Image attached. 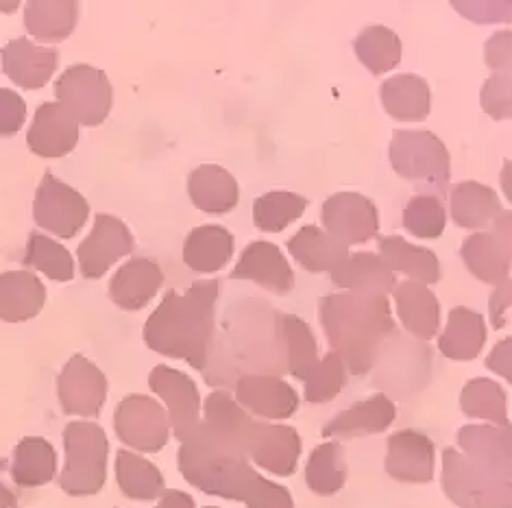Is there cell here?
I'll return each mask as SVG.
<instances>
[{
  "instance_id": "6da1fadb",
  "label": "cell",
  "mask_w": 512,
  "mask_h": 508,
  "mask_svg": "<svg viewBox=\"0 0 512 508\" xmlns=\"http://www.w3.org/2000/svg\"><path fill=\"white\" fill-rule=\"evenodd\" d=\"M218 290L216 280L192 284L184 295L168 290L144 325V343L157 354L186 360L192 369L205 371L214 347Z\"/></svg>"
},
{
  "instance_id": "7a4b0ae2",
  "label": "cell",
  "mask_w": 512,
  "mask_h": 508,
  "mask_svg": "<svg viewBox=\"0 0 512 508\" xmlns=\"http://www.w3.org/2000/svg\"><path fill=\"white\" fill-rule=\"evenodd\" d=\"M319 314L329 347L343 358L351 376H364L375 365L388 334H393V312L386 295L334 293L321 299Z\"/></svg>"
},
{
  "instance_id": "3957f363",
  "label": "cell",
  "mask_w": 512,
  "mask_h": 508,
  "mask_svg": "<svg viewBox=\"0 0 512 508\" xmlns=\"http://www.w3.org/2000/svg\"><path fill=\"white\" fill-rule=\"evenodd\" d=\"M177 465L188 485L216 498L245 502L251 485L258 480V471L249 463V456L214 441L199 428L186 441H181Z\"/></svg>"
},
{
  "instance_id": "277c9868",
  "label": "cell",
  "mask_w": 512,
  "mask_h": 508,
  "mask_svg": "<svg viewBox=\"0 0 512 508\" xmlns=\"http://www.w3.org/2000/svg\"><path fill=\"white\" fill-rule=\"evenodd\" d=\"M66 463L59 485L68 495H94L105 487L109 441L99 423L72 421L64 430Z\"/></svg>"
},
{
  "instance_id": "5b68a950",
  "label": "cell",
  "mask_w": 512,
  "mask_h": 508,
  "mask_svg": "<svg viewBox=\"0 0 512 508\" xmlns=\"http://www.w3.org/2000/svg\"><path fill=\"white\" fill-rule=\"evenodd\" d=\"M443 489L460 508H512L510 478L469 461L454 447L443 452Z\"/></svg>"
},
{
  "instance_id": "8992f818",
  "label": "cell",
  "mask_w": 512,
  "mask_h": 508,
  "mask_svg": "<svg viewBox=\"0 0 512 508\" xmlns=\"http://www.w3.org/2000/svg\"><path fill=\"white\" fill-rule=\"evenodd\" d=\"M395 173L406 181H428L441 195L447 192L451 175V157L443 140L432 131H401L393 133L388 149Z\"/></svg>"
},
{
  "instance_id": "52a82bcc",
  "label": "cell",
  "mask_w": 512,
  "mask_h": 508,
  "mask_svg": "<svg viewBox=\"0 0 512 508\" xmlns=\"http://www.w3.org/2000/svg\"><path fill=\"white\" fill-rule=\"evenodd\" d=\"M57 103L77 118L85 127H96L109 116L114 101L112 83L103 70L77 64L70 66L55 83Z\"/></svg>"
},
{
  "instance_id": "ba28073f",
  "label": "cell",
  "mask_w": 512,
  "mask_h": 508,
  "mask_svg": "<svg viewBox=\"0 0 512 508\" xmlns=\"http://www.w3.org/2000/svg\"><path fill=\"white\" fill-rule=\"evenodd\" d=\"M114 428L125 445L149 454L164 450L170 439L168 413L146 395H129L116 406Z\"/></svg>"
},
{
  "instance_id": "9c48e42d",
  "label": "cell",
  "mask_w": 512,
  "mask_h": 508,
  "mask_svg": "<svg viewBox=\"0 0 512 508\" xmlns=\"http://www.w3.org/2000/svg\"><path fill=\"white\" fill-rule=\"evenodd\" d=\"M90 203L75 188L53 173H46L33 201V219L38 227L59 238H72L88 221Z\"/></svg>"
},
{
  "instance_id": "30bf717a",
  "label": "cell",
  "mask_w": 512,
  "mask_h": 508,
  "mask_svg": "<svg viewBox=\"0 0 512 508\" xmlns=\"http://www.w3.org/2000/svg\"><path fill=\"white\" fill-rule=\"evenodd\" d=\"M460 256L467 269L484 284H502L510 280V212L493 221L491 232H478L465 238Z\"/></svg>"
},
{
  "instance_id": "8fae6325",
  "label": "cell",
  "mask_w": 512,
  "mask_h": 508,
  "mask_svg": "<svg viewBox=\"0 0 512 508\" xmlns=\"http://www.w3.org/2000/svg\"><path fill=\"white\" fill-rule=\"evenodd\" d=\"M327 234L343 245L369 243L380 232V214L375 203L358 192H338L323 203L321 212Z\"/></svg>"
},
{
  "instance_id": "7c38bea8",
  "label": "cell",
  "mask_w": 512,
  "mask_h": 508,
  "mask_svg": "<svg viewBox=\"0 0 512 508\" xmlns=\"http://www.w3.org/2000/svg\"><path fill=\"white\" fill-rule=\"evenodd\" d=\"M149 386L168 406V423L175 432V439L186 441L201 423V395L197 384L186 373L157 365L149 376Z\"/></svg>"
},
{
  "instance_id": "4fadbf2b",
  "label": "cell",
  "mask_w": 512,
  "mask_h": 508,
  "mask_svg": "<svg viewBox=\"0 0 512 508\" xmlns=\"http://www.w3.org/2000/svg\"><path fill=\"white\" fill-rule=\"evenodd\" d=\"M57 395L66 415L96 417L107 399V378L88 358L72 356L59 373Z\"/></svg>"
},
{
  "instance_id": "5bb4252c",
  "label": "cell",
  "mask_w": 512,
  "mask_h": 508,
  "mask_svg": "<svg viewBox=\"0 0 512 508\" xmlns=\"http://www.w3.org/2000/svg\"><path fill=\"white\" fill-rule=\"evenodd\" d=\"M133 251V236L129 227L116 219V216L99 214L94 219V227L90 236L83 240L77 258L81 266V275L88 280H99L109 266L116 264L123 256Z\"/></svg>"
},
{
  "instance_id": "9a60e30c",
  "label": "cell",
  "mask_w": 512,
  "mask_h": 508,
  "mask_svg": "<svg viewBox=\"0 0 512 508\" xmlns=\"http://www.w3.org/2000/svg\"><path fill=\"white\" fill-rule=\"evenodd\" d=\"M79 142V123L62 103H42L33 116V123L27 133L29 149L40 155L55 160L75 151Z\"/></svg>"
},
{
  "instance_id": "2e32d148",
  "label": "cell",
  "mask_w": 512,
  "mask_h": 508,
  "mask_svg": "<svg viewBox=\"0 0 512 508\" xmlns=\"http://www.w3.org/2000/svg\"><path fill=\"white\" fill-rule=\"evenodd\" d=\"M434 458V443L423 432L399 430L390 434L386 454V471L390 478L425 485L434 478Z\"/></svg>"
},
{
  "instance_id": "e0dca14e",
  "label": "cell",
  "mask_w": 512,
  "mask_h": 508,
  "mask_svg": "<svg viewBox=\"0 0 512 508\" xmlns=\"http://www.w3.org/2000/svg\"><path fill=\"white\" fill-rule=\"evenodd\" d=\"M301 450V437L295 428L275 426V423H255L253 426L249 461L271 474L282 478L295 474Z\"/></svg>"
},
{
  "instance_id": "ac0fdd59",
  "label": "cell",
  "mask_w": 512,
  "mask_h": 508,
  "mask_svg": "<svg viewBox=\"0 0 512 508\" xmlns=\"http://www.w3.org/2000/svg\"><path fill=\"white\" fill-rule=\"evenodd\" d=\"M231 280L253 282L271 290V293L286 295L295 286V273H292L286 256L277 245L255 240L242 251L240 262L231 271Z\"/></svg>"
},
{
  "instance_id": "d6986e66",
  "label": "cell",
  "mask_w": 512,
  "mask_h": 508,
  "mask_svg": "<svg viewBox=\"0 0 512 508\" xmlns=\"http://www.w3.org/2000/svg\"><path fill=\"white\" fill-rule=\"evenodd\" d=\"M253 426L255 421L251 419V415H247L245 408L234 402L229 393L214 391L207 395L203 404L201 428L214 441L249 456Z\"/></svg>"
},
{
  "instance_id": "ffe728a7",
  "label": "cell",
  "mask_w": 512,
  "mask_h": 508,
  "mask_svg": "<svg viewBox=\"0 0 512 508\" xmlns=\"http://www.w3.org/2000/svg\"><path fill=\"white\" fill-rule=\"evenodd\" d=\"M236 399L242 408L264 419H288L299 408L297 391L275 376H242L236 382Z\"/></svg>"
},
{
  "instance_id": "44dd1931",
  "label": "cell",
  "mask_w": 512,
  "mask_h": 508,
  "mask_svg": "<svg viewBox=\"0 0 512 508\" xmlns=\"http://www.w3.org/2000/svg\"><path fill=\"white\" fill-rule=\"evenodd\" d=\"M59 66V53L55 48L35 46L27 38L11 40L3 48L5 75L24 90H40L51 81Z\"/></svg>"
},
{
  "instance_id": "7402d4cb",
  "label": "cell",
  "mask_w": 512,
  "mask_h": 508,
  "mask_svg": "<svg viewBox=\"0 0 512 508\" xmlns=\"http://www.w3.org/2000/svg\"><path fill=\"white\" fill-rule=\"evenodd\" d=\"M164 284L160 264L149 258H133L120 266L109 282V297L123 310H142Z\"/></svg>"
},
{
  "instance_id": "603a6c76",
  "label": "cell",
  "mask_w": 512,
  "mask_h": 508,
  "mask_svg": "<svg viewBox=\"0 0 512 508\" xmlns=\"http://www.w3.org/2000/svg\"><path fill=\"white\" fill-rule=\"evenodd\" d=\"M395 404L384 393H377L364 402L353 404L351 408L338 413L334 419L327 421L323 428V437L336 439V437H362V434H377L384 432L390 423L395 421Z\"/></svg>"
},
{
  "instance_id": "cb8c5ba5",
  "label": "cell",
  "mask_w": 512,
  "mask_h": 508,
  "mask_svg": "<svg viewBox=\"0 0 512 508\" xmlns=\"http://www.w3.org/2000/svg\"><path fill=\"white\" fill-rule=\"evenodd\" d=\"M397 314L404 328L421 338L430 341L441 330V304H438L432 290L419 282H401L393 288Z\"/></svg>"
},
{
  "instance_id": "d4e9b609",
  "label": "cell",
  "mask_w": 512,
  "mask_h": 508,
  "mask_svg": "<svg viewBox=\"0 0 512 508\" xmlns=\"http://www.w3.org/2000/svg\"><path fill=\"white\" fill-rule=\"evenodd\" d=\"M329 277H332V284L345 290H356V293L388 295L397 286L395 273L377 253L369 251L349 253L336 269L329 271Z\"/></svg>"
},
{
  "instance_id": "484cf974",
  "label": "cell",
  "mask_w": 512,
  "mask_h": 508,
  "mask_svg": "<svg viewBox=\"0 0 512 508\" xmlns=\"http://www.w3.org/2000/svg\"><path fill=\"white\" fill-rule=\"evenodd\" d=\"M188 195L201 212L227 214L238 205L240 190L227 168L203 164L188 177Z\"/></svg>"
},
{
  "instance_id": "4316f807",
  "label": "cell",
  "mask_w": 512,
  "mask_h": 508,
  "mask_svg": "<svg viewBox=\"0 0 512 508\" xmlns=\"http://www.w3.org/2000/svg\"><path fill=\"white\" fill-rule=\"evenodd\" d=\"M46 301L44 284L29 271L0 273V319L20 323L38 317Z\"/></svg>"
},
{
  "instance_id": "83f0119b",
  "label": "cell",
  "mask_w": 512,
  "mask_h": 508,
  "mask_svg": "<svg viewBox=\"0 0 512 508\" xmlns=\"http://www.w3.org/2000/svg\"><path fill=\"white\" fill-rule=\"evenodd\" d=\"M384 110L401 123H421L430 114V86L419 75H395L382 83Z\"/></svg>"
},
{
  "instance_id": "f1b7e54d",
  "label": "cell",
  "mask_w": 512,
  "mask_h": 508,
  "mask_svg": "<svg viewBox=\"0 0 512 508\" xmlns=\"http://www.w3.org/2000/svg\"><path fill=\"white\" fill-rule=\"evenodd\" d=\"M458 445L469 461L510 478V426H465L458 432Z\"/></svg>"
},
{
  "instance_id": "f546056e",
  "label": "cell",
  "mask_w": 512,
  "mask_h": 508,
  "mask_svg": "<svg viewBox=\"0 0 512 508\" xmlns=\"http://www.w3.org/2000/svg\"><path fill=\"white\" fill-rule=\"evenodd\" d=\"M288 251L303 269L310 273L332 271L349 256V247L336 240L325 229L314 225L301 227L299 232L288 240Z\"/></svg>"
},
{
  "instance_id": "4dcf8cb0",
  "label": "cell",
  "mask_w": 512,
  "mask_h": 508,
  "mask_svg": "<svg viewBox=\"0 0 512 508\" xmlns=\"http://www.w3.org/2000/svg\"><path fill=\"white\" fill-rule=\"evenodd\" d=\"M380 258L393 273H406L410 282L425 286L441 282V262H438L436 253L425 247H414L401 236L380 238Z\"/></svg>"
},
{
  "instance_id": "1f68e13d",
  "label": "cell",
  "mask_w": 512,
  "mask_h": 508,
  "mask_svg": "<svg viewBox=\"0 0 512 508\" xmlns=\"http://www.w3.org/2000/svg\"><path fill=\"white\" fill-rule=\"evenodd\" d=\"M234 256V236L221 225L192 229L184 243V262L197 273H216Z\"/></svg>"
},
{
  "instance_id": "d6a6232c",
  "label": "cell",
  "mask_w": 512,
  "mask_h": 508,
  "mask_svg": "<svg viewBox=\"0 0 512 508\" xmlns=\"http://www.w3.org/2000/svg\"><path fill=\"white\" fill-rule=\"evenodd\" d=\"M499 214H502V203L493 188L478 181H462L451 190V216L456 225L484 229L493 225Z\"/></svg>"
},
{
  "instance_id": "836d02e7",
  "label": "cell",
  "mask_w": 512,
  "mask_h": 508,
  "mask_svg": "<svg viewBox=\"0 0 512 508\" xmlns=\"http://www.w3.org/2000/svg\"><path fill=\"white\" fill-rule=\"evenodd\" d=\"M486 343V323L482 314L469 308H454L449 312L447 328L438 338V349L449 360L478 358Z\"/></svg>"
},
{
  "instance_id": "e575fe53",
  "label": "cell",
  "mask_w": 512,
  "mask_h": 508,
  "mask_svg": "<svg viewBox=\"0 0 512 508\" xmlns=\"http://www.w3.org/2000/svg\"><path fill=\"white\" fill-rule=\"evenodd\" d=\"M79 20V5L72 0H33L24 7V27L40 42H62L70 38Z\"/></svg>"
},
{
  "instance_id": "d590c367",
  "label": "cell",
  "mask_w": 512,
  "mask_h": 508,
  "mask_svg": "<svg viewBox=\"0 0 512 508\" xmlns=\"http://www.w3.org/2000/svg\"><path fill=\"white\" fill-rule=\"evenodd\" d=\"M57 474L55 447L46 439L29 437L22 439L14 450L11 478L18 487H42L48 485Z\"/></svg>"
},
{
  "instance_id": "8d00e7d4",
  "label": "cell",
  "mask_w": 512,
  "mask_h": 508,
  "mask_svg": "<svg viewBox=\"0 0 512 508\" xmlns=\"http://www.w3.org/2000/svg\"><path fill=\"white\" fill-rule=\"evenodd\" d=\"M277 328L286 343L290 376L306 382L321 362L310 325L299 317H292V314H277Z\"/></svg>"
},
{
  "instance_id": "74e56055",
  "label": "cell",
  "mask_w": 512,
  "mask_h": 508,
  "mask_svg": "<svg viewBox=\"0 0 512 508\" xmlns=\"http://www.w3.org/2000/svg\"><path fill=\"white\" fill-rule=\"evenodd\" d=\"M116 480L118 487L131 500L151 502L162 498L166 491L162 471L151 461L127 450H120L116 454Z\"/></svg>"
},
{
  "instance_id": "f35d334b",
  "label": "cell",
  "mask_w": 512,
  "mask_h": 508,
  "mask_svg": "<svg viewBox=\"0 0 512 508\" xmlns=\"http://www.w3.org/2000/svg\"><path fill=\"white\" fill-rule=\"evenodd\" d=\"M353 51H356L362 66H367L371 75L380 77L401 62L404 46H401L399 35L393 29L375 24V27L360 31L356 42H353Z\"/></svg>"
},
{
  "instance_id": "ab89813d",
  "label": "cell",
  "mask_w": 512,
  "mask_h": 508,
  "mask_svg": "<svg viewBox=\"0 0 512 508\" xmlns=\"http://www.w3.org/2000/svg\"><path fill=\"white\" fill-rule=\"evenodd\" d=\"M462 413L471 419L493 421L499 428H508V395L493 380L473 378L465 384L460 395Z\"/></svg>"
},
{
  "instance_id": "60d3db41",
  "label": "cell",
  "mask_w": 512,
  "mask_h": 508,
  "mask_svg": "<svg viewBox=\"0 0 512 508\" xmlns=\"http://www.w3.org/2000/svg\"><path fill=\"white\" fill-rule=\"evenodd\" d=\"M347 458L340 443H323L306 465V482L316 495H334L347 482Z\"/></svg>"
},
{
  "instance_id": "b9f144b4",
  "label": "cell",
  "mask_w": 512,
  "mask_h": 508,
  "mask_svg": "<svg viewBox=\"0 0 512 508\" xmlns=\"http://www.w3.org/2000/svg\"><path fill=\"white\" fill-rule=\"evenodd\" d=\"M308 208V199L295 195V192H266L253 203V223L262 232L277 234L292 223L301 219V214Z\"/></svg>"
},
{
  "instance_id": "7bdbcfd3",
  "label": "cell",
  "mask_w": 512,
  "mask_h": 508,
  "mask_svg": "<svg viewBox=\"0 0 512 508\" xmlns=\"http://www.w3.org/2000/svg\"><path fill=\"white\" fill-rule=\"evenodd\" d=\"M22 262L42 271L53 282H70L75 277V260H72L70 251L55 243L53 238L35 232L29 236Z\"/></svg>"
},
{
  "instance_id": "ee69618b",
  "label": "cell",
  "mask_w": 512,
  "mask_h": 508,
  "mask_svg": "<svg viewBox=\"0 0 512 508\" xmlns=\"http://www.w3.org/2000/svg\"><path fill=\"white\" fill-rule=\"evenodd\" d=\"M447 225V214L443 201L434 195L412 197L404 210V227L417 238L443 236Z\"/></svg>"
},
{
  "instance_id": "f6af8a7d",
  "label": "cell",
  "mask_w": 512,
  "mask_h": 508,
  "mask_svg": "<svg viewBox=\"0 0 512 508\" xmlns=\"http://www.w3.org/2000/svg\"><path fill=\"white\" fill-rule=\"evenodd\" d=\"M347 382V367L336 352H329L312 376L306 380V399L310 404H325L343 391Z\"/></svg>"
},
{
  "instance_id": "bcb514c9",
  "label": "cell",
  "mask_w": 512,
  "mask_h": 508,
  "mask_svg": "<svg viewBox=\"0 0 512 508\" xmlns=\"http://www.w3.org/2000/svg\"><path fill=\"white\" fill-rule=\"evenodd\" d=\"M482 110L495 120H508L512 116L510 101V72H493L482 86Z\"/></svg>"
},
{
  "instance_id": "7dc6e473",
  "label": "cell",
  "mask_w": 512,
  "mask_h": 508,
  "mask_svg": "<svg viewBox=\"0 0 512 508\" xmlns=\"http://www.w3.org/2000/svg\"><path fill=\"white\" fill-rule=\"evenodd\" d=\"M245 502L249 508H295L286 487H279L262 476L251 485Z\"/></svg>"
},
{
  "instance_id": "c3c4849f",
  "label": "cell",
  "mask_w": 512,
  "mask_h": 508,
  "mask_svg": "<svg viewBox=\"0 0 512 508\" xmlns=\"http://www.w3.org/2000/svg\"><path fill=\"white\" fill-rule=\"evenodd\" d=\"M27 120V103L14 90L0 88V136H14Z\"/></svg>"
},
{
  "instance_id": "681fc988",
  "label": "cell",
  "mask_w": 512,
  "mask_h": 508,
  "mask_svg": "<svg viewBox=\"0 0 512 508\" xmlns=\"http://www.w3.org/2000/svg\"><path fill=\"white\" fill-rule=\"evenodd\" d=\"M510 31H499L484 46L486 66H491L493 72H510Z\"/></svg>"
},
{
  "instance_id": "f907efd6",
  "label": "cell",
  "mask_w": 512,
  "mask_h": 508,
  "mask_svg": "<svg viewBox=\"0 0 512 508\" xmlns=\"http://www.w3.org/2000/svg\"><path fill=\"white\" fill-rule=\"evenodd\" d=\"M508 312H510V280L497 284V290L491 297V323L495 330L506 328Z\"/></svg>"
},
{
  "instance_id": "816d5d0a",
  "label": "cell",
  "mask_w": 512,
  "mask_h": 508,
  "mask_svg": "<svg viewBox=\"0 0 512 508\" xmlns=\"http://www.w3.org/2000/svg\"><path fill=\"white\" fill-rule=\"evenodd\" d=\"M510 356H512V338H506V341L497 343L493 347L491 356L486 358V367H489L491 371H495L497 376L506 378L508 382L512 380V373H510Z\"/></svg>"
},
{
  "instance_id": "f5cc1de1",
  "label": "cell",
  "mask_w": 512,
  "mask_h": 508,
  "mask_svg": "<svg viewBox=\"0 0 512 508\" xmlns=\"http://www.w3.org/2000/svg\"><path fill=\"white\" fill-rule=\"evenodd\" d=\"M157 508H194V500L184 491H164Z\"/></svg>"
},
{
  "instance_id": "db71d44e",
  "label": "cell",
  "mask_w": 512,
  "mask_h": 508,
  "mask_svg": "<svg viewBox=\"0 0 512 508\" xmlns=\"http://www.w3.org/2000/svg\"><path fill=\"white\" fill-rule=\"evenodd\" d=\"M14 504H16V498H14V493H11L3 482H0V508H14Z\"/></svg>"
},
{
  "instance_id": "11a10c76",
  "label": "cell",
  "mask_w": 512,
  "mask_h": 508,
  "mask_svg": "<svg viewBox=\"0 0 512 508\" xmlns=\"http://www.w3.org/2000/svg\"><path fill=\"white\" fill-rule=\"evenodd\" d=\"M205 508H218V506H205Z\"/></svg>"
}]
</instances>
